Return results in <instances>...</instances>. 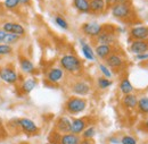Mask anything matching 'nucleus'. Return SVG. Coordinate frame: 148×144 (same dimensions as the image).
<instances>
[{
    "label": "nucleus",
    "instance_id": "nucleus-1",
    "mask_svg": "<svg viewBox=\"0 0 148 144\" xmlns=\"http://www.w3.org/2000/svg\"><path fill=\"white\" fill-rule=\"evenodd\" d=\"M60 66L63 71H66L72 74H76L82 69L81 60L74 54H65L60 58Z\"/></svg>",
    "mask_w": 148,
    "mask_h": 144
},
{
    "label": "nucleus",
    "instance_id": "nucleus-2",
    "mask_svg": "<svg viewBox=\"0 0 148 144\" xmlns=\"http://www.w3.org/2000/svg\"><path fill=\"white\" fill-rule=\"evenodd\" d=\"M112 15L117 19H128L133 15V7L131 1L117 3L111 7Z\"/></svg>",
    "mask_w": 148,
    "mask_h": 144
},
{
    "label": "nucleus",
    "instance_id": "nucleus-3",
    "mask_svg": "<svg viewBox=\"0 0 148 144\" xmlns=\"http://www.w3.org/2000/svg\"><path fill=\"white\" fill-rule=\"evenodd\" d=\"M87 100L81 98V96H72L67 100L65 108L66 110L72 113V115H77L82 111H84V109L87 108Z\"/></svg>",
    "mask_w": 148,
    "mask_h": 144
},
{
    "label": "nucleus",
    "instance_id": "nucleus-4",
    "mask_svg": "<svg viewBox=\"0 0 148 144\" xmlns=\"http://www.w3.org/2000/svg\"><path fill=\"white\" fill-rule=\"evenodd\" d=\"M104 30V26L99 25L98 23L95 22H90V23H86L82 25V32L88 36L91 37H97L101 33V31Z\"/></svg>",
    "mask_w": 148,
    "mask_h": 144
},
{
    "label": "nucleus",
    "instance_id": "nucleus-5",
    "mask_svg": "<svg viewBox=\"0 0 148 144\" xmlns=\"http://www.w3.org/2000/svg\"><path fill=\"white\" fill-rule=\"evenodd\" d=\"M17 73L12 67H5L0 69V79L8 83V84H15L17 82Z\"/></svg>",
    "mask_w": 148,
    "mask_h": 144
},
{
    "label": "nucleus",
    "instance_id": "nucleus-6",
    "mask_svg": "<svg viewBox=\"0 0 148 144\" xmlns=\"http://www.w3.org/2000/svg\"><path fill=\"white\" fill-rule=\"evenodd\" d=\"M96 40H97V42H98L99 44L113 46V44L115 43V41H116V35H115L114 32H112V31H106L105 27H104V30L101 31V33H100L99 35L96 37Z\"/></svg>",
    "mask_w": 148,
    "mask_h": 144
},
{
    "label": "nucleus",
    "instance_id": "nucleus-7",
    "mask_svg": "<svg viewBox=\"0 0 148 144\" xmlns=\"http://www.w3.org/2000/svg\"><path fill=\"white\" fill-rule=\"evenodd\" d=\"M16 123H17V125H18L25 133H27V134H34V133H37L38 132V126L36 125V123L34 122H32L31 119H29V118H19L16 120Z\"/></svg>",
    "mask_w": 148,
    "mask_h": 144
},
{
    "label": "nucleus",
    "instance_id": "nucleus-8",
    "mask_svg": "<svg viewBox=\"0 0 148 144\" xmlns=\"http://www.w3.org/2000/svg\"><path fill=\"white\" fill-rule=\"evenodd\" d=\"M71 90L77 96H84L90 93V85L84 81H77L72 85Z\"/></svg>",
    "mask_w": 148,
    "mask_h": 144
},
{
    "label": "nucleus",
    "instance_id": "nucleus-9",
    "mask_svg": "<svg viewBox=\"0 0 148 144\" xmlns=\"http://www.w3.org/2000/svg\"><path fill=\"white\" fill-rule=\"evenodd\" d=\"M147 40H136V41H132L131 44H130V51L134 54H140L148 52Z\"/></svg>",
    "mask_w": 148,
    "mask_h": 144
},
{
    "label": "nucleus",
    "instance_id": "nucleus-10",
    "mask_svg": "<svg viewBox=\"0 0 148 144\" xmlns=\"http://www.w3.org/2000/svg\"><path fill=\"white\" fill-rule=\"evenodd\" d=\"M2 30L7 33H12V34H16L18 36H22L25 34V30L24 27L18 24V23H14V22H7L2 25Z\"/></svg>",
    "mask_w": 148,
    "mask_h": 144
},
{
    "label": "nucleus",
    "instance_id": "nucleus-11",
    "mask_svg": "<svg viewBox=\"0 0 148 144\" xmlns=\"http://www.w3.org/2000/svg\"><path fill=\"white\" fill-rule=\"evenodd\" d=\"M130 36L136 40H147L148 39V27L147 26H134L130 30Z\"/></svg>",
    "mask_w": 148,
    "mask_h": 144
},
{
    "label": "nucleus",
    "instance_id": "nucleus-12",
    "mask_svg": "<svg viewBox=\"0 0 148 144\" xmlns=\"http://www.w3.org/2000/svg\"><path fill=\"white\" fill-rule=\"evenodd\" d=\"M105 62H106V66L107 67H111V68H120V67H122V65H123V59H122V57L121 56H119V54H110L106 59H105Z\"/></svg>",
    "mask_w": 148,
    "mask_h": 144
},
{
    "label": "nucleus",
    "instance_id": "nucleus-13",
    "mask_svg": "<svg viewBox=\"0 0 148 144\" xmlns=\"http://www.w3.org/2000/svg\"><path fill=\"white\" fill-rule=\"evenodd\" d=\"M113 54V46L107 44H99L95 49V54L100 59H106L110 54Z\"/></svg>",
    "mask_w": 148,
    "mask_h": 144
},
{
    "label": "nucleus",
    "instance_id": "nucleus-14",
    "mask_svg": "<svg viewBox=\"0 0 148 144\" xmlns=\"http://www.w3.org/2000/svg\"><path fill=\"white\" fill-rule=\"evenodd\" d=\"M86 128H87L86 120L82 119V118H76V119H74L73 122H71V132L70 133H73L75 135H79Z\"/></svg>",
    "mask_w": 148,
    "mask_h": 144
},
{
    "label": "nucleus",
    "instance_id": "nucleus-15",
    "mask_svg": "<svg viewBox=\"0 0 148 144\" xmlns=\"http://www.w3.org/2000/svg\"><path fill=\"white\" fill-rule=\"evenodd\" d=\"M64 76V71L59 67H54L47 73V79L50 83H58Z\"/></svg>",
    "mask_w": 148,
    "mask_h": 144
},
{
    "label": "nucleus",
    "instance_id": "nucleus-16",
    "mask_svg": "<svg viewBox=\"0 0 148 144\" xmlns=\"http://www.w3.org/2000/svg\"><path fill=\"white\" fill-rule=\"evenodd\" d=\"M89 6H90V13L100 14L105 10L106 2L105 0H89Z\"/></svg>",
    "mask_w": 148,
    "mask_h": 144
},
{
    "label": "nucleus",
    "instance_id": "nucleus-17",
    "mask_svg": "<svg viewBox=\"0 0 148 144\" xmlns=\"http://www.w3.org/2000/svg\"><path fill=\"white\" fill-rule=\"evenodd\" d=\"M57 129L60 132V133H70L71 132V120L67 118V117H60L58 120H57Z\"/></svg>",
    "mask_w": 148,
    "mask_h": 144
},
{
    "label": "nucleus",
    "instance_id": "nucleus-18",
    "mask_svg": "<svg viewBox=\"0 0 148 144\" xmlns=\"http://www.w3.org/2000/svg\"><path fill=\"white\" fill-rule=\"evenodd\" d=\"M73 6L80 13H83V14L90 13L89 0H73Z\"/></svg>",
    "mask_w": 148,
    "mask_h": 144
},
{
    "label": "nucleus",
    "instance_id": "nucleus-19",
    "mask_svg": "<svg viewBox=\"0 0 148 144\" xmlns=\"http://www.w3.org/2000/svg\"><path fill=\"white\" fill-rule=\"evenodd\" d=\"M80 136L73 133H66L60 139V144H80Z\"/></svg>",
    "mask_w": 148,
    "mask_h": 144
},
{
    "label": "nucleus",
    "instance_id": "nucleus-20",
    "mask_svg": "<svg viewBox=\"0 0 148 144\" xmlns=\"http://www.w3.org/2000/svg\"><path fill=\"white\" fill-rule=\"evenodd\" d=\"M80 42H81V50H82L83 56L88 60H95V51L91 49V47L83 40H80Z\"/></svg>",
    "mask_w": 148,
    "mask_h": 144
},
{
    "label": "nucleus",
    "instance_id": "nucleus-21",
    "mask_svg": "<svg viewBox=\"0 0 148 144\" xmlns=\"http://www.w3.org/2000/svg\"><path fill=\"white\" fill-rule=\"evenodd\" d=\"M137 103H138V98L134 95V94H127V95H124V98H123V105H124V107H127V108L129 109H133L137 107Z\"/></svg>",
    "mask_w": 148,
    "mask_h": 144
},
{
    "label": "nucleus",
    "instance_id": "nucleus-22",
    "mask_svg": "<svg viewBox=\"0 0 148 144\" xmlns=\"http://www.w3.org/2000/svg\"><path fill=\"white\" fill-rule=\"evenodd\" d=\"M19 66H21V69H22L23 72L27 73V74H30V73H32L34 71V65H33V62H32L30 59H27V58H21V60H19Z\"/></svg>",
    "mask_w": 148,
    "mask_h": 144
},
{
    "label": "nucleus",
    "instance_id": "nucleus-23",
    "mask_svg": "<svg viewBox=\"0 0 148 144\" xmlns=\"http://www.w3.org/2000/svg\"><path fill=\"white\" fill-rule=\"evenodd\" d=\"M36 86H37V79L36 78H27L22 84V91L27 94V93L32 92V90H34Z\"/></svg>",
    "mask_w": 148,
    "mask_h": 144
},
{
    "label": "nucleus",
    "instance_id": "nucleus-24",
    "mask_svg": "<svg viewBox=\"0 0 148 144\" xmlns=\"http://www.w3.org/2000/svg\"><path fill=\"white\" fill-rule=\"evenodd\" d=\"M120 90H121V92H122L124 95L131 94V93L133 92V86H132L131 82H130L128 78H123V79L121 81V83H120Z\"/></svg>",
    "mask_w": 148,
    "mask_h": 144
},
{
    "label": "nucleus",
    "instance_id": "nucleus-25",
    "mask_svg": "<svg viewBox=\"0 0 148 144\" xmlns=\"http://www.w3.org/2000/svg\"><path fill=\"white\" fill-rule=\"evenodd\" d=\"M137 107L138 110L143 113H148V98H141L138 100V103H137Z\"/></svg>",
    "mask_w": 148,
    "mask_h": 144
},
{
    "label": "nucleus",
    "instance_id": "nucleus-26",
    "mask_svg": "<svg viewBox=\"0 0 148 144\" xmlns=\"http://www.w3.org/2000/svg\"><path fill=\"white\" fill-rule=\"evenodd\" d=\"M81 134H82V137H83L84 140H91L93 136L96 135V128L93 126L87 127Z\"/></svg>",
    "mask_w": 148,
    "mask_h": 144
},
{
    "label": "nucleus",
    "instance_id": "nucleus-27",
    "mask_svg": "<svg viewBox=\"0 0 148 144\" xmlns=\"http://www.w3.org/2000/svg\"><path fill=\"white\" fill-rule=\"evenodd\" d=\"M19 37L21 36L16 35V34H12V33H7V36L5 37V40H3V44H8V46H12V44H14V43H16L17 41L19 40Z\"/></svg>",
    "mask_w": 148,
    "mask_h": 144
},
{
    "label": "nucleus",
    "instance_id": "nucleus-28",
    "mask_svg": "<svg viewBox=\"0 0 148 144\" xmlns=\"http://www.w3.org/2000/svg\"><path fill=\"white\" fill-rule=\"evenodd\" d=\"M97 82H98V86L100 89H103V90L110 88L112 85V81L110 78H106V77H99Z\"/></svg>",
    "mask_w": 148,
    "mask_h": 144
},
{
    "label": "nucleus",
    "instance_id": "nucleus-29",
    "mask_svg": "<svg viewBox=\"0 0 148 144\" xmlns=\"http://www.w3.org/2000/svg\"><path fill=\"white\" fill-rule=\"evenodd\" d=\"M55 23L63 30H67L69 29V23L66 22V19L62 16H56L55 17Z\"/></svg>",
    "mask_w": 148,
    "mask_h": 144
},
{
    "label": "nucleus",
    "instance_id": "nucleus-30",
    "mask_svg": "<svg viewBox=\"0 0 148 144\" xmlns=\"http://www.w3.org/2000/svg\"><path fill=\"white\" fill-rule=\"evenodd\" d=\"M13 52V48L12 46H8V44H3L1 43L0 44V56H8Z\"/></svg>",
    "mask_w": 148,
    "mask_h": 144
},
{
    "label": "nucleus",
    "instance_id": "nucleus-31",
    "mask_svg": "<svg viewBox=\"0 0 148 144\" xmlns=\"http://www.w3.org/2000/svg\"><path fill=\"white\" fill-rule=\"evenodd\" d=\"M21 3L19 0H5L3 5L7 9H15L18 7V5Z\"/></svg>",
    "mask_w": 148,
    "mask_h": 144
},
{
    "label": "nucleus",
    "instance_id": "nucleus-32",
    "mask_svg": "<svg viewBox=\"0 0 148 144\" xmlns=\"http://www.w3.org/2000/svg\"><path fill=\"white\" fill-rule=\"evenodd\" d=\"M99 69H100V72L103 73L104 77H106V78H111L112 77V72L110 71V68H108L106 65L99 64Z\"/></svg>",
    "mask_w": 148,
    "mask_h": 144
},
{
    "label": "nucleus",
    "instance_id": "nucleus-33",
    "mask_svg": "<svg viewBox=\"0 0 148 144\" xmlns=\"http://www.w3.org/2000/svg\"><path fill=\"white\" fill-rule=\"evenodd\" d=\"M121 144H137V141L132 136H123L121 140Z\"/></svg>",
    "mask_w": 148,
    "mask_h": 144
},
{
    "label": "nucleus",
    "instance_id": "nucleus-34",
    "mask_svg": "<svg viewBox=\"0 0 148 144\" xmlns=\"http://www.w3.org/2000/svg\"><path fill=\"white\" fill-rule=\"evenodd\" d=\"M128 1H130V0H105L107 7H112V6H114V5L122 3V2H128Z\"/></svg>",
    "mask_w": 148,
    "mask_h": 144
},
{
    "label": "nucleus",
    "instance_id": "nucleus-35",
    "mask_svg": "<svg viewBox=\"0 0 148 144\" xmlns=\"http://www.w3.org/2000/svg\"><path fill=\"white\" fill-rule=\"evenodd\" d=\"M136 59H137V60H147L148 59V52L140 54H136Z\"/></svg>",
    "mask_w": 148,
    "mask_h": 144
},
{
    "label": "nucleus",
    "instance_id": "nucleus-36",
    "mask_svg": "<svg viewBox=\"0 0 148 144\" xmlns=\"http://www.w3.org/2000/svg\"><path fill=\"white\" fill-rule=\"evenodd\" d=\"M6 36H7V32H5L3 30H0V43L3 42V40H5Z\"/></svg>",
    "mask_w": 148,
    "mask_h": 144
},
{
    "label": "nucleus",
    "instance_id": "nucleus-37",
    "mask_svg": "<svg viewBox=\"0 0 148 144\" xmlns=\"http://www.w3.org/2000/svg\"><path fill=\"white\" fill-rule=\"evenodd\" d=\"M80 144H92V142L90 140H83V141L80 142Z\"/></svg>",
    "mask_w": 148,
    "mask_h": 144
},
{
    "label": "nucleus",
    "instance_id": "nucleus-38",
    "mask_svg": "<svg viewBox=\"0 0 148 144\" xmlns=\"http://www.w3.org/2000/svg\"><path fill=\"white\" fill-rule=\"evenodd\" d=\"M19 2H21V3H23V5H26V3H29V2H30V0H19Z\"/></svg>",
    "mask_w": 148,
    "mask_h": 144
},
{
    "label": "nucleus",
    "instance_id": "nucleus-39",
    "mask_svg": "<svg viewBox=\"0 0 148 144\" xmlns=\"http://www.w3.org/2000/svg\"><path fill=\"white\" fill-rule=\"evenodd\" d=\"M1 125H2V120L0 119V126H1Z\"/></svg>",
    "mask_w": 148,
    "mask_h": 144
},
{
    "label": "nucleus",
    "instance_id": "nucleus-40",
    "mask_svg": "<svg viewBox=\"0 0 148 144\" xmlns=\"http://www.w3.org/2000/svg\"><path fill=\"white\" fill-rule=\"evenodd\" d=\"M146 126H147V128H148V122L146 123Z\"/></svg>",
    "mask_w": 148,
    "mask_h": 144
},
{
    "label": "nucleus",
    "instance_id": "nucleus-41",
    "mask_svg": "<svg viewBox=\"0 0 148 144\" xmlns=\"http://www.w3.org/2000/svg\"><path fill=\"white\" fill-rule=\"evenodd\" d=\"M147 68H148V62H147Z\"/></svg>",
    "mask_w": 148,
    "mask_h": 144
}]
</instances>
